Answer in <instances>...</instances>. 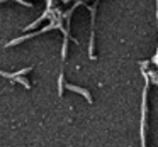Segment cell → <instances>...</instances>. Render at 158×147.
I'll use <instances>...</instances> for the list:
<instances>
[{"label":"cell","instance_id":"1","mask_svg":"<svg viewBox=\"0 0 158 147\" xmlns=\"http://www.w3.org/2000/svg\"><path fill=\"white\" fill-rule=\"evenodd\" d=\"M66 88H68V90H72V91L80 93V95H83V96L87 98V102H89V103H92V96H90V93L87 91L85 88H80V86H75V85H66Z\"/></svg>","mask_w":158,"mask_h":147},{"label":"cell","instance_id":"2","mask_svg":"<svg viewBox=\"0 0 158 147\" xmlns=\"http://www.w3.org/2000/svg\"><path fill=\"white\" fill-rule=\"evenodd\" d=\"M14 81H17V83H21V85H24L26 88H31V85L27 83V79H26V78H22V76H15V78H14Z\"/></svg>","mask_w":158,"mask_h":147},{"label":"cell","instance_id":"3","mask_svg":"<svg viewBox=\"0 0 158 147\" xmlns=\"http://www.w3.org/2000/svg\"><path fill=\"white\" fill-rule=\"evenodd\" d=\"M63 81H65V78H63V73H61L60 78H58V93H60V96L63 95Z\"/></svg>","mask_w":158,"mask_h":147},{"label":"cell","instance_id":"4","mask_svg":"<svg viewBox=\"0 0 158 147\" xmlns=\"http://www.w3.org/2000/svg\"><path fill=\"white\" fill-rule=\"evenodd\" d=\"M66 51H68V41H63V49H61V58L66 59Z\"/></svg>","mask_w":158,"mask_h":147},{"label":"cell","instance_id":"5","mask_svg":"<svg viewBox=\"0 0 158 147\" xmlns=\"http://www.w3.org/2000/svg\"><path fill=\"white\" fill-rule=\"evenodd\" d=\"M153 63H156V64H158V52H156V56L153 58Z\"/></svg>","mask_w":158,"mask_h":147},{"label":"cell","instance_id":"6","mask_svg":"<svg viewBox=\"0 0 158 147\" xmlns=\"http://www.w3.org/2000/svg\"><path fill=\"white\" fill-rule=\"evenodd\" d=\"M156 17H158V0H156Z\"/></svg>","mask_w":158,"mask_h":147}]
</instances>
